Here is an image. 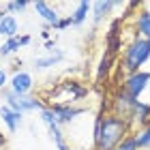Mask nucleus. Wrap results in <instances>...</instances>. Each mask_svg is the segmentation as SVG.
<instances>
[{
	"label": "nucleus",
	"mask_w": 150,
	"mask_h": 150,
	"mask_svg": "<svg viewBox=\"0 0 150 150\" xmlns=\"http://www.w3.org/2000/svg\"><path fill=\"white\" fill-rule=\"evenodd\" d=\"M129 120L122 116H101L94 122V148L97 150H114L127 139Z\"/></svg>",
	"instance_id": "nucleus-1"
},
{
	"label": "nucleus",
	"mask_w": 150,
	"mask_h": 150,
	"mask_svg": "<svg viewBox=\"0 0 150 150\" xmlns=\"http://www.w3.org/2000/svg\"><path fill=\"white\" fill-rule=\"evenodd\" d=\"M148 58H150V41L137 37L125 50V58L122 60H125V69L129 71V75H131V73L142 71V67L148 62Z\"/></svg>",
	"instance_id": "nucleus-2"
},
{
	"label": "nucleus",
	"mask_w": 150,
	"mask_h": 150,
	"mask_svg": "<svg viewBox=\"0 0 150 150\" xmlns=\"http://www.w3.org/2000/svg\"><path fill=\"white\" fill-rule=\"evenodd\" d=\"M4 105H9L11 110H15L19 114L41 112V110H43V103H41L37 97H30V94H15L11 90L4 92Z\"/></svg>",
	"instance_id": "nucleus-3"
},
{
	"label": "nucleus",
	"mask_w": 150,
	"mask_h": 150,
	"mask_svg": "<svg viewBox=\"0 0 150 150\" xmlns=\"http://www.w3.org/2000/svg\"><path fill=\"white\" fill-rule=\"evenodd\" d=\"M150 84V71H137V73H131L129 77L125 79V94L129 99H139V94L148 88Z\"/></svg>",
	"instance_id": "nucleus-4"
},
{
	"label": "nucleus",
	"mask_w": 150,
	"mask_h": 150,
	"mask_svg": "<svg viewBox=\"0 0 150 150\" xmlns=\"http://www.w3.org/2000/svg\"><path fill=\"white\" fill-rule=\"evenodd\" d=\"M52 112H54V116H56V122H58L60 127H64V125H71V122L77 118V116H81L86 110H84V107H73V105L54 103V105H52Z\"/></svg>",
	"instance_id": "nucleus-5"
},
{
	"label": "nucleus",
	"mask_w": 150,
	"mask_h": 150,
	"mask_svg": "<svg viewBox=\"0 0 150 150\" xmlns=\"http://www.w3.org/2000/svg\"><path fill=\"white\" fill-rule=\"evenodd\" d=\"M32 86H35V79H32V75L28 71H17L9 79V90L15 94H30Z\"/></svg>",
	"instance_id": "nucleus-6"
},
{
	"label": "nucleus",
	"mask_w": 150,
	"mask_h": 150,
	"mask_svg": "<svg viewBox=\"0 0 150 150\" xmlns=\"http://www.w3.org/2000/svg\"><path fill=\"white\" fill-rule=\"evenodd\" d=\"M0 120H2V125H4L6 129H9V133H15L17 129L22 127L24 114L11 110L9 105H0Z\"/></svg>",
	"instance_id": "nucleus-7"
},
{
	"label": "nucleus",
	"mask_w": 150,
	"mask_h": 150,
	"mask_svg": "<svg viewBox=\"0 0 150 150\" xmlns=\"http://www.w3.org/2000/svg\"><path fill=\"white\" fill-rule=\"evenodd\" d=\"M0 37H4L6 41L19 37V22H17V17L9 15V13L0 15Z\"/></svg>",
	"instance_id": "nucleus-8"
},
{
	"label": "nucleus",
	"mask_w": 150,
	"mask_h": 150,
	"mask_svg": "<svg viewBox=\"0 0 150 150\" xmlns=\"http://www.w3.org/2000/svg\"><path fill=\"white\" fill-rule=\"evenodd\" d=\"M32 6H35L37 15H39L41 19H43L45 24L54 26V28H56V26H58V22H60V15L56 13V9H52V6L47 4V2H43V0H39V2H35Z\"/></svg>",
	"instance_id": "nucleus-9"
},
{
	"label": "nucleus",
	"mask_w": 150,
	"mask_h": 150,
	"mask_svg": "<svg viewBox=\"0 0 150 150\" xmlns=\"http://www.w3.org/2000/svg\"><path fill=\"white\" fill-rule=\"evenodd\" d=\"M60 60H64V52L62 50H54V52H50L45 58H37L35 60V69L37 71H47L50 67H56Z\"/></svg>",
	"instance_id": "nucleus-10"
},
{
	"label": "nucleus",
	"mask_w": 150,
	"mask_h": 150,
	"mask_svg": "<svg viewBox=\"0 0 150 150\" xmlns=\"http://www.w3.org/2000/svg\"><path fill=\"white\" fill-rule=\"evenodd\" d=\"M129 120H135V122L146 125V122L150 120V105L142 103V101H133V107H131V114H129Z\"/></svg>",
	"instance_id": "nucleus-11"
},
{
	"label": "nucleus",
	"mask_w": 150,
	"mask_h": 150,
	"mask_svg": "<svg viewBox=\"0 0 150 150\" xmlns=\"http://www.w3.org/2000/svg\"><path fill=\"white\" fill-rule=\"evenodd\" d=\"M28 43H30V37H28V35L9 39V41H4V43L0 45V56H11L13 52H17L19 47H24V45H28Z\"/></svg>",
	"instance_id": "nucleus-12"
},
{
	"label": "nucleus",
	"mask_w": 150,
	"mask_h": 150,
	"mask_svg": "<svg viewBox=\"0 0 150 150\" xmlns=\"http://www.w3.org/2000/svg\"><path fill=\"white\" fill-rule=\"evenodd\" d=\"M114 6H118V2H112V0H101V2H94L92 4V19L94 24H99L107 13H110Z\"/></svg>",
	"instance_id": "nucleus-13"
},
{
	"label": "nucleus",
	"mask_w": 150,
	"mask_h": 150,
	"mask_svg": "<svg viewBox=\"0 0 150 150\" xmlns=\"http://www.w3.org/2000/svg\"><path fill=\"white\" fill-rule=\"evenodd\" d=\"M90 9H92V4H90V2H86V0L77 2L75 11L71 13V22H73V26H79V24H84L86 19H88V13H90Z\"/></svg>",
	"instance_id": "nucleus-14"
},
{
	"label": "nucleus",
	"mask_w": 150,
	"mask_h": 150,
	"mask_svg": "<svg viewBox=\"0 0 150 150\" xmlns=\"http://www.w3.org/2000/svg\"><path fill=\"white\" fill-rule=\"evenodd\" d=\"M135 26H137L139 37L150 41V11H142L139 15H137V22H135Z\"/></svg>",
	"instance_id": "nucleus-15"
},
{
	"label": "nucleus",
	"mask_w": 150,
	"mask_h": 150,
	"mask_svg": "<svg viewBox=\"0 0 150 150\" xmlns=\"http://www.w3.org/2000/svg\"><path fill=\"white\" fill-rule=\"evenodd\" d=\"M135 142H137V150H148L150 148V122L135 135Z\"/></svg>",
	"instance_id": "nucleus-16"
},
{
	"label": "nucleus",
	"mask_w": 150,
	"mask_h": 150,
	"mask_svg": "<svg viewBox=\"0 0 150 150\" xmlns=\"http://www.w3.org/2000/svg\"><path fill=\"white\" fill-rule=\"evenodd\" d=\"M110 64H112V54L105 52L103 58H101V64H99V77H103V73L110 71Z\"/></svg>",
	"instance_id": "nucleus-17"
},
{
	"label": "nucleus",
	"mask_w": 150,
	"mask_h": 150,
	"mask_svg": "<svg viewBox=\"0 0 150 150\" xmlns=\"http://www.w3.org/2000/svg\"><path fill=\"white\" fill-rule=\"evenodd\" d=\"M114 150H137V142H135V135H133V137H127L120 146H116Z\"/></svg>",
	"instance_id": "nucleus-18"
},
{
	"label": "nucleus",
	"mask_w": 150,
	"mask_h": 150,
	"mask_svg": "<svg viewBox=\"0 0 150 150\" xmlns=\"http://www.w3.org/2000/svg\"><path fill=\"white\" fill-rule=\"evenodd\" d=\"M28 4H30V2H26V0H19V2H9V4H6V11H24Z\"/></svg>",
	"instance_id": "nucleus-19"
},
{
	"label": "nucleus",
	"mask_w": 150,
	"mask_h": 150,
	"mask_svg": "<svg viewBox=\"0 0 150 150\" xmlns=\"http://www.w3.org/2000/svg\"><path fill=\"white\" fill-rule=\"evenodd\" d=\"M69 26H73V22H71V15L60 19V22H58V26H56V30H64V28H69Z\"/></svg>",
	"instance_id": "nucleus-20"
},
{
	"label": "nucleus",
	"mask_w": 150,
	"mask_h": 150,
	"mask_svg": "<svg viewBox=\"0 0 150 150\" xmlns=\"http://www.w3.org/2000/svg\"><path fill=\"white\" fill-rule=\"evenodd\" d=\"M6 84H9V79H6V71L0 69V88H4Z\"/></svg>",
	"instance_id": "nucleus-21"
},
{
	"label": "nucleus",
	"mask_w": 150,
	"mask_h": 150,
	"mask_svg": "<svg viewBox=\"0 0 150 150\" xmlns=\"http://www.w3.org/2000/svg\"><path fill=\"white\" fill-rule=\"evenodd\" d=\"M2 144H4V137H2V133H0V148H2Z\"/></svg>",
	"instance_id": "nucleus-22"
}]
</instances>
